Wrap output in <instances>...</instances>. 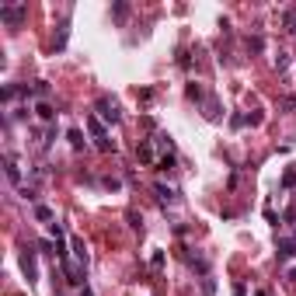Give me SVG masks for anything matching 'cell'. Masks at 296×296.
Returning <instances> with one entry per match:
<instances>
[{
	"mask_svg": "<svg viewBox=\"0 0 296 296\" xmlns=\"http://www.w3.org/2000/svg\"><path fill=\"white\" fill-rule=\"evenodd\" d=\"M66 28H70V25L63 21V25H59V35H56V49H63V46H66Z\"/></svg>",
	"mask_w": 296,
	"mask_h": 296,
	"instance_id": "13",
	"label": "cell"
},
{
	"mask_svg": "<svg viewBox=\"0 0 296 296\" xmlns=\"http://www.w3.org/2000/svg\"><path fill=\"white\" fill-rule=\"evenodd\" d=\"M98 115H101L105 122H119V105H115L112 98H101V101H98Z\"/></svg>",
	"mask_w": 296,
	"mask_h": 296,
	"instance_id": "3",
	"label": "cell"
},
{
	"mask_svg": "<svg viewBox=\"0 0 296 296\" xmlns=\"http://www.w3.org/2000/svg\"><path fill=\"white\" fill-rule=\"evenodd\" d=\"M87 129H91V136L98 139V150H115V143L108 139V133H105V126H101V122H98L94 115L87 119Z\"/></svg>",
	"mask_w": 296,
	"mask_h": 296,
	"instance_id": "2",
	"label": "cell"
},
{
	"mask_svg": "<svg viewBox=\"0 0 296 296\" xmlns=\"http://www.w3.org/2000/svg\"><path fill=\"white\" fill-rule=\"evenodd\" d=\"M188 98L199 101V98H202V87H199V84H188Z\"/></svg>",
	"mask_w": 296,
	"mask_h": 296,
	"instance_id": "15",
	"label": "cell"
},
{
	"mask_svg": "<svg viewBox=\"0 0 296 296\" xmlns=\"http://www.w3.org/2000/svg\"><path fill=\"white\" fill-rule=\"evenodd\" d=\"M136 157H139V164H154V143L143 139V143L136 146Z\"/></svg>",
	"mask_w": 296,
	"mask_h": 296,
	"instance_id": "4",
	"label": "cell"
},
{
	"mask_svg": "<svg viewBox=\"0 0 296 296\" xmlns=\"http://www.w3.org/2000/svg\"><path fill=\"white\" fill-rule=\"evenodd\" d=\"M35 219H42V223H49V219H53V209H49V206H35Z\"/></svg>",
	"mask_w": 296,
	"mask_h": 296,
	"instance_id": "12",
	"label": "cell"
},
{
	"mask_svg": "<svg viewBox=\"0 0 296 296\" xmlns=\"http://www.w3.org/2000/svg\"><path fill=\"white\" fill-rule=\"evenodd\" d=\"M254 296H269V293H265V289H258V293H254Z\"/></svg>",
	"mask_w": 296,
	"mask_h": 296,
	"instance_id": "21",
	"label": "cell"
},
{
	"mask_svg": "<svg viewBox=\"0 0 296 296\" xmlns=\"http://www.w3.org/2000/svg\"><path fill=\"white\" fill-rule=\"evenodd\" d=\"M126 11H129V7H126V4H115V7H112V14H115V18H119V21H122V18H126Z\"/></svg>",
	"mask_w": 296,
	"mask_h": 296,
	"instance_id": "18",
	"label": "cell"
},
{
	"mask_svg": "<svg viewBox=\"0 0 296 296\" xmlns=\"http://www.w3.org/2000/svg\"><path fill=\"white\" fill-rule=\"evenodd\" d=\"M282 25H286L289 31H296V7H289V11L282 14Z\"/></svg>",
	"mask_w": 296,
	"mask_h": 296,
	"instance_id": "11",
	"label": "cell"
},
{
	"mask_svg": "<svg viewBox=\"0 0 296 296\" xmlns=\"http://www.w3.org/2000/svg\"><path fill=\"white\" fill-rule=\"evenodd\" d=\"M81 296H91V293H87V289H84V293H81Z\"/></svg>",
	"mask_w": 296,
	"mask_h": 296,
	"instance_id": "22",
	"label": "cell"
},
{
	"mask_svg": "<svg viewBox=\"0 0 296 296\" xmlns=\"http://www.w3.org/2000/svg\"><path fill=\"white\" fill-rule=\"evenodd\" d=\"M25 18H28V7L25 4H0V21H7V25L18 28Z\"/></svg>",
	"mask_w": 296,
	"mask_h": 296,
	"instance_id": "1",
	"label": "cell"
},
{
	"mask_svg": "<svg viewBox=\"0 0 296 296\" xmlns=\"http://www.w3.org/2000/svg\"><path fill=\"white\" fill-rule=\"evenodd\" d=\"M230 126H234V129H241V126H247V119H244V115H234V119H230Z\"/></svg>",
	"mask_w": 296,
	"mask_h": 296,
	"instance_id": "19",
	"label": "cell"
},
{
	"mask_svg": "<svg viewBox=\"0 0 296 296\" xmlns=\"http://www.w3.org/2000/svg\"><path fill=\"white\" fill-rule=\"evenodd\" d=\"M161 167L171 171V167H174V154H164V157H161Z\"/></svg>",
	"mask_w": 296,
	"mask_h": 296,
	"instance_id": "16",
	"label": "cell"
},
{
	"mask_svg": "<svg viewBox=\"0 0 296 296\" xmlns=\"http://www.w3.org/2000/svg\"><path fill=\"white\" fill-rule=\"evenodd\" d=\"M275 247H279V258H282V262H289V258L296 254V241H289V237H282Z\"/></svg>",
	"mask_w": 296,
	"mask_h": 296,
	"instance_id": "5",
	"label": "cell"
},
{
	"mask_svg": "<svg viewBox=\"0 0 296 296\" xmlns=\"http://www.w3.org/2000/svg\"><path fill=\"white\" fill-rule=\"evenodd\" d=\"M286 66H289V56L279 53V56H275V70H286Z\"/></svg>",
	"mask_w": 296,
	"mask_h": 296,
	"instance_id": "14",
	"label": "cell"
},
{
	"mask_svg": "<svg viewBox=\"0 0 296 296\" xmlns=\"http://www.w3.org/2000/svg\"><path fill=\"white\" fill-rule=\"evenodd\" d=\"M282 185H286V188H293V185H296V171H286V178H282Z\"/></svg>",
	"mask_w": 296,
	"mask_h": 296,
	"instance_id": "17",
	"label": "cell"
},
{
	"mask_svg": "<svg viewBox=\"0 0 296 296\" xmlns=\"http://www.w3.org/2000/svg\"><path fill=\"white\" fill-rule=\"evenodd\" d=\"M21 269L28 272V279H31V282H35V279H39V269H35V254H31V251H28V254L21 258Z\"/></svg>",
	"mask_w": 296,
	"mask_h": 296,
	"instance_id": "6",
	"label": "cell"
},
{
	"mask_svg": "<svg viewBox=\"0 0 296 296\" xmlns=\"http://www.w3.org/2000/svg\"><path fill=\"white\" fill-rule=\"evenodd\" d=\"M234 296H247V293H244V286H237V289H234Z\"/></svg>",
	"mask_w": 296,
	"mask_h": 296,
	"instance_id": "20",
	"label": "cell"
},
{
	"mask_svg": "<svg viewBox=\"0 0 296 296\" xmlns=\"http://www.w3.org/2000/svg\"><path fill=\"white\" fill-rule=\"evenodd\" d=\"M66 139H70L73 150H84V133H81V129H70V133H66Z\"/></svg>",
	"mask_w": 296,
	"mask_h": 296,
	"instance_id": "8",
	"label": "cell"
},
{
	"mask_svg": "<svg viewBox=\"0 0 296 296\" xmlns=\"http://www.w3.org/2000/svg\"><path fill=\"white\" fill-rule=\"evenodd\" d=\"M35 112H39V119H46V122H53V119H56V112H53V108H49L46 101H39V105H35Z\"/></svg>",
	"mask_w": 296,
	"mask_h": 296,
	"instance_id": "10",
	"label": "cell"
},
{
	"mask_svg": "<svg viewBox=\"0 0 296 296\" xmlns=\"http://www.w3.org/2000/svg\"><path fill=\"white\" fill-rule=\"evenodd\" d=\"M154 192H157V199H164V202H171V199H174V188H167L164 181H157V185H154Z\"/></svg>",
	"mask_w": 296,
	"mask_h": 296,
	"instance_id": "9",
	"label": "cell"
},
{
	"mask_svg": "<svg viewBox=\"0 0 296 296\" xmlns=\"http://www.w3.org/2000/svg\"><path fill=\"white\" fill-rule=\"evenodd\" d=\"M4 171H7V181H14V185L21 181V167H18V161H14V157H7V161H4Z\"/></svg>",
	"mask_w": 296,
	"mask_h": 296,
	"instance_id": "7",
	"label": "cell"
}]
</instances>
